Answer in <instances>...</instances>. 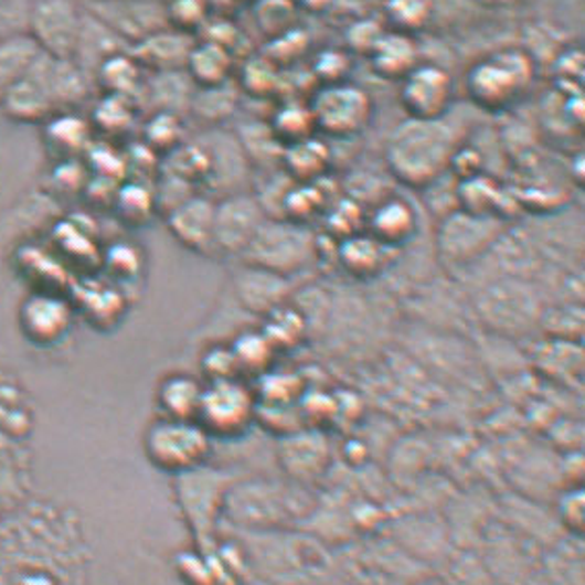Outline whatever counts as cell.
Listing matches in <instances>:
<instances>
[{"label":"cell","mask_w":585,"mask_h":585,"mask_svg":"<svg viewBox=\"0 0 585 585\" xmlns=\"http://www.w3.org/2000/svg\"><path fill=\"white\" fill-rule=\"evenodd\" d=\"M451 130L440 120H412L395 130L387 160L393 174L406 184L423 187L437 179L456 153Z\"/></svg>","instance_id":"1"},{"label":"cell","mask_w":585,"mask_h":585,"mask_svg":"<svg viewBox=\"0 0 585 585\" xmlns=\"http://www.w3.org/2000/svg\"><path fill=\"white\" fill-rule=\"evenodd\" d=\"M534 82V61L523 50H503L471 66L466 89L471 102L499 113L523 98Z\"/></svg>","instance_id":"2"},{"label":"cell","mask_w":585,"mask_h":585,"mask_svg":"<svg viewBox=\"0 0 585 585\" xmlns=\"http://www.w3.org/2000/svg\"><path fill=\"white\" fill-rule=\"evenodd\" d=\"M83 17L82 0H33L28 33L44 54L59 61H73Z\"/></svg>","instance_id":"3"},{"label":"cell","mask_w":585,"mask_h":585,"mask_svg":"<svg viewBox=\"0 0 585 585\" xmlns=\"http://www.w3.org/2000/svg\"><path fill=\"white\" fill-rule=\"evenodd\" d=\"M315 129L331 137H352L364 129L373 115V102L357 85H326L310 104Z\"/></svg>","instance_id":"4"},{"label":"cell","mask_w":585,"mask_h":585,"mask_svg":"<svg viewBox=\"0 0 585 585\" xmlns=\"http://www.w3.org/2000/svg\"><path fill=\"white\" fill-rule=\"evenodd\" d=\"M83 7L123 40L139 44L168 25L158 0H82Z\"/></svg>","instance_id":"5"},{"label":"cell","mask_w":585,"mask_h":585,"mask_svg":"<svg viewBox=\"0 0 585 585\" xmlns=\"http://www.w3.org/2000/svg\"><path fill=\"white\" fill-rule=\"evenodd\" d=\"M454 98L451 77L435 65H418L402 79V106L412 120H440Z\"/></svg>","instance_id":"6"},{"label":"cell","mask_w":585,"mask_h":585,"mask_svg":"<svg viewBox=\"0 0 585 585\" xmlns=\"http://www.w3.org/2000/svg\"><path fill=\"white\" fill-rule=\"evenodd\" d=\"M0 106L7 116L19 123H40L56 113L52 96V56L42 52L25 77L0 99Z\"/></svg>","instance_id":"7"},{"label":"cell","mask_w":585,"mask_h":585,"mask_svg":"<svg viewBox=\"0 0 585 585\" xmlns=\"http://www.w3.org/2000/svg\"><path fill=\"white\" fill-rule=\"evenodd\" d=\"M208 451V439L201 428L184 421L158 424L149 433V454L168 470L189 468Z\"/></svg>","instance_id":"8"},{"label":"cell","mask_w":585,"mask_h":585,"mask_svg":"<svg viewBox=\"0 0 585 585\" xmlns=\"http://www.w3.org/2000/svg\"><path fill=\"white\" fill-rule=\"evenodd\" d=\"M253 412L248 391L232 379L215 381L213 387L203 391L199 414L217 430H236L241 428Z\"/></svg>","instance_id":"9"},{"label":"cell","mask_w":585,"mask_h":585,"mask_svg":"<svg viewBox=\"0 0 585 585\" xmlns=\"http://www.w3.org/2000/svg\"><path fill=\"white\" fill-rule=\"evenodd\" d=\"M374 73L390 82H402L418 66V49L410 35L385 32L371 52Z\"/></svg>","instance_id":"10"},{"label":"cell","mask_w":585,"mask_h":585,"mask_svg":"<svg viewBox=\"0 0 585 585\" xmlns=\"http://www.w3.org/2000/svg\"><path fill=\"white\" fill-rule=\"evenodd\" d=\"M40 54L42 50L38 49L30 33L0 38V99L19 79L25 77Z\"/></svg>","instance_id":"11"},{"label":"cell","mask_w":585,"mask_h":585,"mask_svg":"<svg viewBox=\"0 0 585 585\" xmlns=\"http://www.w3.org/2000/svg\"><path fill=\"white\" fill-rule=\"evenodd\" d=\"M215 208L205 199H189L180 203L170 217V226L182 243L205 246L213 241Z\"/></svg>","instance_id":"12"},{"label":"cell","mask_w":585,"mask_h":585,"mask_svg":"<svg viewBox=\"0 0 585 585\" xmlns=\"http://www.w3.org/2000/svg\"><path fill=\"white\" fill-rule=\"evenodd\" d=\"M189 77L201 87H217L224 85L230 77L232 56L230 50L215 44L212 40L191 46L187 56Z\"/></svg>","instance_id":"13"},{"label":"cell","mask_w":585,"mask_h":585,"mask_svg":"<svg viewBox=\"0 0 585 585\" xmlns=\"http://www.w3.org/2000/svg\"><path fill=\"white\" fill-rule=\"evenodd\" d=\"M182 32L153 33L139 44H135V61L143 65L156 66L158 71H177V66L187 63L191 46L182 40Z\"/></svg>","instance_id":"14"},{"label":"cell","mask_w":585,"mask_h":585,"mask_svg":"<svg viewBox=\"0 0 585 585\" xmlns=\"http://www.w3.org/2000/svg\"><path fill=\"white\" fill-rule=\"evenodd\" d=\"M371 224H373L374 236L379 243L395 246V244L404 243L407 236L414 234L416 217L404 201L395 199V201L383 203L374 212Z\"/></svg>","instance_id":"15"},{"label":"cell","mask_w":585,"mask_h":585,"mask_svg":"<svg viewBox=\"0 0 585 585\" xmlns=\"http://www.w3.org/2000/svg\"><path fill=\"white\" fill-rule=\"evenodd\" d=\"M89 77L75 61L52 59V96L56 110L75 106L87 96Z\"/></svg>","instance_id":"16"},{"label":"cell","mask_w":585,"mask_h":585,"mask_svg":"<svg viewBox=\"0 0 585 585\" xmlns=\"http://www.w3.org/2000/svg\"><path fill=\"white\" fill-rule=\"evenodd\" d=\"M433 15L430 0H385L383 17L390 32L414 35L424 30Z\"/></svg>","instance_id":"17"},{"label":"cell","mask_w":585,"mask_h":585,"mask_svg":"<svg viewBox=\"0 0 585 585\" xmlns=\"http://www.w3.org/2000/svg\"><path fill=\"white\" fill-rule=\"evenodd\" d=\"M383 248H385V244L379 243L376 238L357 236V238H350L343 243L342 248H340V260L350 274L373 276L374 272H379V267H381Z\"/></svg>","instance_id":"18"},{"label":"cell","mask_w":585,"mask_h":585,"mask_svg":"<svg viewBox=\"0 0 585 585\" xmlns=\"http://www.w3.org/2000/svg\"><path fill=\"white\" fill-rule=\"evenodd\" d=\"M203 390H199L193 379L189 376H172L162 385L160 397L162 404L177 421H184L187 416L199 412Z\"/></svg>","instance_id":"19"},{"label":"cell","mask_w":585,"mask_h":585,"mask_svg":"<svg viewBox=\"0 0 585 585\" xmlns=\"http://www.w3.org/2000/svg\"><path fill=\"white\" fill-rule=\"evenodd\" d=\"M327 162H329V153H327L326 146L315 141L312 137L300 143H294L286 153L288 170L298 180H312L321 177Z\"/></svg>","instance_id":"20"},{"label":"cell","mask_w":585,"mask_h":585,"mask_svg":"<svg viewBox=\"0 0 585 585\" xmlns=\"http://www.w3.org/2000/svg\"><path fill=\"white\" fill-rule=\"evenodd\" d=\"M94 79H98L110 92V96H129L139 79V66L129 54L118 52L99 66Z\"/></svg>","instance_id":"21"},{"label":"cell","mask_w":585,"mask_h":585,"mask_svg":"<svg viewBox=\"0 0 585 585\" xmlns=\"http://www.w3.org/2000/svg\"><path fill=\"white\" fill-rule=\"evenodd\" d=\"M274 130H276L277 137L284 143L294 146V143L310 139V135L317 129H315V120H312V115H310V108L288 106L276 116Z\"/></svg>","instance_id":"22"},{"label":"cell","mask_w":585,"mask_h":585,"mask_svg":"<svg viewBox=\"0 0 585 585\" xmlns=\"http://www.w3.org/2000/svg\"><path fill=\"white\" fill-rule=\"evenodd\" d=\"M205 0H172L166 7L168 25L182 33L201 28L205 19Z\"/></svg>","instance_id":"23"},{"label":"cell","mask_w":585,"mask_h":585,"mask_svg":"<svg viewBox=\"0 0 585 585\" xmlns=\"http://www.w3.org/2000/svg\"><path fill=\"white\" fill-rule=\"evenodd\" d=\"M385 32L387 30L374 19H357L345 32L348 49L357 52V54H362V56H371V52Z\"/></svg>","instance_id":"24"},{"label":"cell","mask_w":585,"mask_h":585,"mask_svg":"<svg viewBox=\"0 0 585 585\" xmlns=\"http://www.w3.org/2000/svg\"><path fill=\"white\" fill-rule=\"evenodd\" d=\"M33 0H0V38L28 33Z\"/></svg>","instance_id":"25"},{"label":"cell","mask_w":585,"mask_h":585,"mask_svg":"<svg viewBox=\"0 0 585 585\" xmlns=\"http://www.w3.org/2000/svg\"><path fill=\"white\" fill-rule=\"evenodd\" d=\"M350 71V59L340 52V50H326L315 63V73L321 77L326 85H336L343 83L345 75Z\"/></svg>","instance_id":"26"},{"label":"cell","mask_w":585,"mask_h":585,"mask_svg":"<svg viewBox=\"0 0 585 585\" xmlns=\"http://www.w3.org/2000/svg\"><path fill=\"white\" fill-rule=\"evenodd\" d=\"M179 137V120L170 113H160L147 127V139L151 147H174Z\"/></svg>","instance_id":"27"},{"label":"cell","mask_w":585,"mask_h":585,"mask_svg":"<svg viewBox=\"0 0 585 585\" xmlns=\"http://www.w3.org/2000/svg\"><path fill=\"white\" fill-rule=\"evenodd\" d=\"M310 13H326L333 7V0H298Z\"/></svg>","instance_id":"28"}]
</instances>
